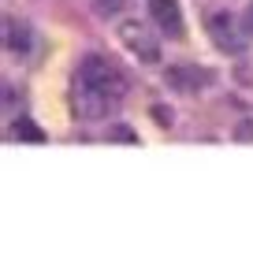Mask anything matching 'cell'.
Instances as JSON below:
<instances>
[{
  "label": "cell",
  "instance_id": "7a4b0ae2",
  "mask_svg": "<svg viewBox=\"0 0 253 253\" xmlns=\"http://www.w3.org/2000/svg\"><path fill=\"white\" fill-rule=\"evenodd\" d=\"M119 41L126 45V52H134L142 63H157L160 60L157 34H153L145 23H138V19H123V23H119Z\"/></svg>",
  "mask_w": 253,
  "mask_h": 253
},
{
  "label": "cell",
  "instance_id": "5b68a950",
  "mask_svg": "<svg viewBox=\"0 0 253 253\" xmlns=\"http://www.w3.org/2000/svg\"><path fill=\"white\" fill-rule=\"evenodd\" d=\"M8 48L19 52V56H26L34 48V34H30L26 23H8Z\"/></svg>",
  "mask_w": 253,
  "mask_h": 253
},
{
  "label": "cell",
  "instance_id": "3957f363",
  "mask_svg": "<svg viewBox=\"0 0 253 253\" xmlns=\"http://www.w3.org/2000/svg\"><path fill=\"white\" fill-rule=\"evenodd\" d=\"M209 38L216 41L220 52H231V56L246 52V34H242V26L235 23L231 11H216V15H209Z\"/></svg>",
  "mask_w": 253,
  "mask_h": 253
},
{
  "label": "cell",
  "instance_id": "8992f818",
  "mask_svg": "<svg viewBox=\"0 0 253 253\" xmlns=\"http://www.w3.org/2000/svg\"><path fill=\"white\" fill-rule=\"evenodd\" d=\"M15 138H26V142H45V134H41L30 119H19V123H15Z\"/></svg>",
  "mask_w": 253,
  "mask_h": 253
},
{
  "label": "cell",
  "instance_id": "52a82bcc",
  "mask_svg": "<svg viewBox=\"0 0 253 253\" xmlns=\"http://www.w3.org/2000/svg\"><path fill=\"white\" fill-rule=\"evenodd\" d=\"M119 8H123V0H97V11H101V15H116Z\"/></svg>",
  "mask_w": 253,
  "mask_h": 253
},
{
  "label": "cell",
  "instance_id": "277c9868",
  "mask_svg": "<svg viewBox=\"0 0 253 253\" xmlns=\"http://www.w3.org/2000/svg\"><path fill=\"white\" fill-rule=\"evenodd\" d=\"M153 19H157L160 23V30L164 34H171V38H182V11H179V4H175V0H153Z\"/></svg>",
  "mask_w": 253,
  "mask_h": 253
},
{
  "label": "cell",
  "instance_id": "ba28073f",
  "mask_svg": "<svg viewBox=\"0 0 253 253\" xmlns=\"http://www.w3.org/2000/svg\"><path fill=\"white\" fill-rule=\"evenodd\" d=\"M250 19H253V15H250Z\"/></svg>",
  "mask_w": 253,
  "mask_h": 253
},
{
  "label": "cell",
  "instance_id": "6da1fadb",
  "mask_svg": "<svg viewBox=\"0 0 253 253\" xmlns=\"http://www.w3.org/2000/svg\"><path fill=\"white\" fill-rule=\"evenodd\" d=\"M126 93V79L112 60L89 52L79 63V75H75L71 86V108L79 119H104L108 112H116V104Z\"/></svg>",
  "mask_w": 253,
  "mask_h": 253
}]
</instances>
